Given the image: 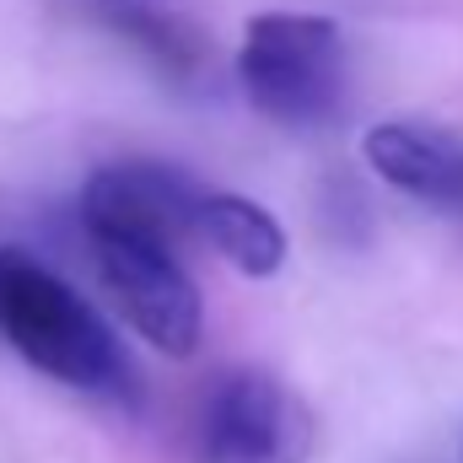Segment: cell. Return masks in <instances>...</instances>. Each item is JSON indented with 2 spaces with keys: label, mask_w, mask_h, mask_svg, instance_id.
<instances>
[{
  "label": "cell",
  "mask_w": 463,
  "mask_h": 463,
  "mask_svg": "<svg viewBox=\"0 0 463 463\" xmlns=\"http://www.w3.org/2000/svg\"><path fill=\"white\" fill-rule=\"evenodd\" d=\"M200 200L205 184L173 162H109L81 189V227L140 232L156 242H200Z\"/></svg>",
  "instance_id": "5b68a950"
},
{
  "label": "cell",
  "mask_w": 463,
  "mask_h": 463,
  "mask_svg": "<svg viewBox=\"0 0 463 463\" xmlns=\"http://www.w3.org/2000/svg\"><path fill=\"white\" fill-rule=\"evenodd\" d=\"M313 410L264 366L222 372L194 410V463H307Z\"/></svg>",
  "instance_id": "277c9868"
},
{
  "label": "cell",
  "mask_w": 463,
  "mask_h": 463,
  "mask_svg": "<svg viewBox=\"0 0 463 463\" xmlns=\"http://www.w3.org/2000/svg\"><path fill=\"white\" fill-rule=\"evenodd\" d=\"M200 242L216 248L237 275L248 280H269L280 275L291 242H286V227L248 194H232V189H205L200 200Z\"/></svg>",
  "instance_id": "52a82bcc"
},
{
  "label": "cell",
  "mask_w": 463,
  "mask_h": 463,
  "mask_svg": "<svg viewBox=\"0 0 463 463\" xmlns=\"http://www.w3.org/2000/svg\"><path fill=\"white\" fill-rule=\"evenodd\" d=\"M114 27L124 33V38H135L162 71H173V76H194V65H200V43H194V33H189L184 22H173V16H162V11H146V5H118Z\"/></svg>",
  "instance_id": "ba28073f"
},
{
  "label": "cell",
  "mask_w": 463,
  "mask_h": 463,
  "mask_svg": "<svg viewBox=\"0 0 463 463\" xmlns=\"http://www.w3.org/2000/svg\"><path fill=\"white\" fill-rule=\"evenodd\" d=\"M361 156L388 189H399L442 216H463V140L453 129L388 118V124L366 129Z\"/></svg>",
  "instance_id": "8992f818"
},
{
  "label": "cell",
  "mask_w": 463,
  "mask_h": 463,
  "mask_svg": "<svg viewBox=\"0 0 463 463\" xmlns=\"http://www.w3.org/2000/svg\"><path fill=\"white\" fill-rule=\"evenodd\" d=\"M81 237H87L98 280L124 313V324L173 361L194 355L205 340V297H200L194 275L184 269V248L140 237V232L103 227H81Z\"/></svg>",
  "instance_id": "3957f363"
},
{
  "label": "cell",
  "mask_w": 463,
  "mask_h": 463,
  "mask_svg": "<svg viewBox=\"0 0 463 463\" xmlns=\"http://www.w3.org/2000/svg\"><path fill=\"white\" fill-rule=\"evenodd\" d=\"M0 340L76 393L114 404L135 399V366L114 324L60 269L16 242H0Z\"/></svg>",
  "instance_id": "6da1fadb"
},
{
  "label": "cell",
  "mask_w": 463,
  "mask_h": 463,
  "mask_svg": "<svg viewBox=\"0 0 463 463\" xmlns=\"http://www.w3.org/2000/svg\"><path fill=\"white\" fill-rule=\"evenodd\" d=\"M242 98L280 129H318L345 109V38L313 11H259L237 49Z\"/></svg>",
  "instance_id": "7a4b0ae2"
}]
</instances>
